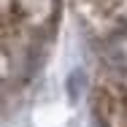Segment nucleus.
I'll use <instances>...</instances> for the list:
<instances>
[{
    "instance_id": "f257e3e1",
    "label": "nucleus",
    "mask_w": 127,
    "mask_h": 127,
    "mask_svg": "<svg viewBox=\"0 0 127 127\" xmlns=\"http://www.w3.org/2000/svg\"><path fill=\"white\" fill-rule=\"evenodd\" d=\"M97 116L105 127H127V89L116 84H105L95 95Z\"/></svg>"
}]
</instances>
